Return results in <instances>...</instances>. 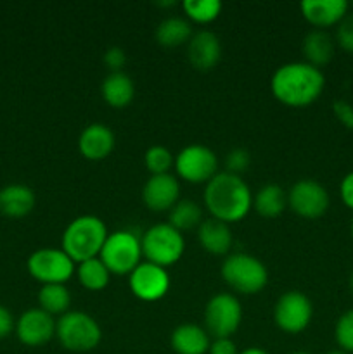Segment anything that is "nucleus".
Segmentation results:
<instances>
[{"label": "nucleus", "instance_id": "obj_12", "mask_svg": "<svg viewBox=\"0 0 353 354\" xmlns=\"http://www.w3.org/2000/svg\"><path fill=\"white\" fill-rule=\"evenodd\" d=\"M314 304L300 290H289L279 297L273 310L277 327L286 334H300L310 325Z\"/></svg>", "mask_w": 353, "mask_h": 354}, {"label": "nucleus", "instance_id": "obj_6", "mask_svg": "<svg viewBox=\"0 0 353 354\" xmlns=\"http://www.w3.org/2000/svg\"><path fill=\"white\" fill-rule=\"evenodd\" d=\"M141 244L145 261L161 266V268L175 265L185 251L182 232L173 228L170 223H159L149 228L142 235Z\"/></svg>", "mask_w": 353, "mask_h": 354}, {"label": "nucleus", "instance_id": "obj_22", "mask_svg": "<svg viewBox=\"0 0 353 354\" xmlns=\"http://www.w3.org/2000/svg\"><path fill=\"white\" fill-rule=\"evenodd\" d=\"M100 95H102L104 102L109 104L111 107H116V109L127 107L135 97L134 80L123 71L109 73V75L102 80Z\"/></svg>", "mask_w": 353, "mask_h": 354}, {"label": "nucleus", "instance_id": "obj_17", "mask_svg": "<svg viewBox=\"0 0 353 354\" xmlns=\"http://www.w3.org/2000/svg\"><path fill=\"white\" fill-rule=\"evenodd\" d=\"M346 0H305L300 3L305 19L317 30L338 26L339 21L348 14Z\"/></svg>", "mask_w": 353, "mask_h": 354}, {"label": "nucleus", "instance_id": "obj_41", "mask_svg": "<svg viewBox=\"0 0 353 354\" xmlns=\"http://www.w3.org/2000/svg\"><path fill=\"white\" fill-rule=\"evenodd\" d=\"M350 289H352V292H353V272H352V275H350Z\"/></svg>", "mask_w": 353, "mask_h": 354}, {"label": "nucleus", "instance_id": "obj_2", "mask_svg": "<svg viewBox=\"0 0 353 354\" xmlns=\"http://www.w3.org/2000/svg\"><path fill=\"white\" fill-rule=\"evenodd\" d=\"M204 206L215 220L235 223L251 211L253 194L241 176L221 171L204 187Z\"/></svg>", "mask_w": 353, "mask_h": 354}, {"label": "nucleus", "instance_id": "obj_34", "mask_svg": "<svg viewBox=\"0 0 353 354\" xmlns=\"http://www.w3.org/2000/svg\"><path fill=\"white\" fill-rule=\"evenodd\" d=\"M332 113H334L336 120L348 130H353V104L348 100L338 99L332 102Z\"/></svg>", "mask_w": 353, "mask_h": 354}, {"label": "nucleus", "instance_id": "obj_13", "mask_svg": "<svg viewBox=\"0 0 353 354\" xmlns=\"http://www.w3.org/2000/svg\"><path fill=\"white\" fill-rule=\"evenodd\" d=\"M128 286L132 294L141 301H159L170 290L168 270L145 261L141 263L134 272L128 275Z\"/></svg>", "mask_w": 353, "mask_h": 354}, {"label": "nucleus", "instance_id": "obj_43", "mask_svg": "<svg viewBox=\"0 0 353 354\" xmlns=\"http://www.w3.org/2000/svg\"><path fill=\"white\" fill-rule=\"evenodd\" d=\"M293 354H310V353H307V351H296V353H293Z\"/></svg>", "mask_w": 353, "mask_h": 354}, {"label": "nucleus", "instance_id": "obj_30", "mask_svg": "<svg viewBox=\"0 0 353 354\" xmlns=\"http://www.w3.org/2000/svg\"><path fill=\"white\" fill-rule=\"evenodd\" d=\"M144 165L147 168V171H151V175H165L175 165V159H173L172 152L166 147H163V145H152V147H149L145 151Z\"/></svg>", "mask_w": 353, "mask_h": 354}, {"label": "nucleus", "instance_id": "obj_35", "mask_svg": "<svg viewBox=\"0 0 353 354\" xmlns=\"http://www.w3.org/2000/svg\"><path fill=\"white\" fill-rule=\"evenodd\" d=\"M104 64L111 69V73H116L121 71L127 64V54L121 47H111L104 52V57H102Z\"/></svg>", "mask_w": 353, "mask_h": 354}, {"label": "nucleus", "instance_id": "obj_27", "mask_svg": "<svg viewBox=\"0 0 353 354\" xmlns=\"http://www.w3.org/2000/svg\"><path fill=\"white\" fill-rule=\"evenodd\" d=\"M76 277L87 290H102L109 283L111 273L99 258L87 259L76 268Z\"/></svg>", "mask_w": 353, "mask_h": 354}, {"label": "nucleus", "instance_id": "obj_8", "mask_svg": "<svg viewBox=\"0 0 353 354\" xmlns=\"http://www.w3.org/2000/svg\"><path fill=\"white\" fill-rule=\"evenodd\" d=\"M242 322V306L232 294L221 292L211 297L204 310L206 332L215 339H230Z\"/></svg>", "mask_w": 353, "mask_h": 354}, {"label": "nucleus", "instance_id": "obj_14", "mask_svg": "<svg viewBox=\"0 0 353 354\" xmlns=\"http://www.w3.org/2000/svg\"><path fill=\"white\" fill-rule=\"evenodd\" d=\"M14 332L21 344L28 348H40L55 337V320L40 308H33L17 318Z\"/></svg>", "mask_w": 353, "mask_h": 354}, {"label": "nucleus", "instance_id": "obj_4", "mask_svg": "<svg viewBox=\"0 0 353 354\" xmlns=\"http://www.w3.org/2000/svg\"><path fill=\"white\" fill-rule=\"evenodd\" d=\"M221 277L235 292L253 296L265 289L269 272L258 258L246 252H234L221 263Z\"/></svg>", "mask_w": 353, "mask_h": 354}, {"label": "nucleus", "instance_id": "obj_40", "mask_svg": "<svg viewBox=\"0 0 353 354\" xmlns=\"http://www.w3.org/2000/svg\"><path fill=\"white\" fill-rule=\"evenodd\" d=\"M325 354H346V353L341 351V349H336V351H329V353H325Z\"/></svg>", "mask_w": 353, "mask_h": 354}, {"label": "nucleus", "instance_id": "obj_3", "mask_svg": "<svg viewBox=\"0 0 353 354\" xmlns=\"http://www.w3.org/2000/svg\"><path fill=\"white\" fill-rule=\"evenodd\" d=\"M107 228L100 218L83 214L75 218L62 234L61 249L75 263L99 258L100 249L107 239Z\"/></svg>", "mask_w": 353, "mask_h": 354}, {"label": "nucleus", "instance_id": "obj_29", "mask_svg": "<svg viewBox=\"0 0 353 354\" xmlns=\"http://www.w3.org/2000/svg\"><path fill=\"white\" fill-rule=\"evenodd\" d=\"M182 9L190 21L208 24L217 19L221 12V2L218 0H185Z\"/></svg>", "mask_w": 353, "mask_h": 354}, {"label": "nucleus", "instance_id": "obj_24", "mask_svg": "<svg viewBox=\"0 0 353 354\" xmlns=\"http://www.w3.org/2000/svg\"><path fill=\"white\" fill-rule=\"evenodd\" d=\"M287 194L277 183H266L253 196V209L263 218H277L286 211Z\"/></svg>", "mask_w": 353, "mask_h": 354}, {"label": "nucleus", "instance_id": "obj_38", "mask_svg": "<svg viewBox=\"0 0 353 354\" xmlns=\"http://www.w3.org/2000/svg\"><path fill=\"white\" fill-rule=\"evenodd\" d=\"M16 328V324H14V318L10 315V311L7 308L0 306V339L10 335V332Z\"/></svg>", "mask_w": 353, "mask_h": 354}, {"label": "nucleus", "instance_id": "obj_7", "mask_svg": "<svg viewBox=\"0 0 353 354\" xmlns=\"http://www.w3.org/2000/svg\"><path fill=\"white\" fill-rule=\"evenodd\" d=\"M99 259L111 275H130L142 259L141 239L130 230H118L107 235Z\"/></svg>", "mask_w": 353, "mask_h": 354}, {"label": "nucleus", "instance_id": "obj_18", "mask_svg": "<svg viewBox=\"0 0 353 354\" xmlns=\"http://www.w3.org/2000/svg\"><path fill=\"white\" fill-rule=\"evenodd\" d=\"M80 154L90 161L106 159L114 149V133L102 123H92L80 133Z\"/></svg>", "mask_w": 353, "mask_h": 354}, {"label": "nucleus", "instance_id": "obj_28", "mask_svg": "<svg viewBox=\"0 0 353 354\" xmlns=\"http://www.w3.org/2000/svg\"><path fill=\"white\" fill-rule=\"evenodd\" d=\"M170 225L179 232L197 228L203 223V209L194 201H179L170 209Z\"/></svg>", "mask_w": 353, "mask_h": 354}, {"label": "nucleus", "instance_id": "obj_31", "mask_svg": "<svg viewBox=\"0 0 353 354\" xmlns=\"http://www.w3.org/2000/svg\"><path fill=\"white\" fill-rule=\"evenodd\" d=\"M334 339L341 351L353 354V310L345 311L338 318L334 327Z\"/></svg>", "mask_w": 353, "mask_h": 354}, {"label": "nucleus", "instance_id": "obj_32", "mask_svg": "<svg viewBox=\"0 0 353 354\" xmlns=\"http://www.w3.org/2000/svg\"><path fill=\"white\" fill-rule=\"evenodd\" d=\"M336 41L343 50L353 54V12H348L336 28Z\"/></svg>", "mask_w": 353, "mask_h": 354}, {"label": "nucleus", "instance_id": "obj_37", "mask_svg": "<svg viewBox=\"0 0 353 354\" xmlns=\"http://www.w3.org/2000/svg\"><path fill=\"white\" fill-rule=\"evenodd\" d=\"M208 354H239L232 339H215L210 344Z\"/></svg>", "mask_w": 353, "mask_h": 354}, {"label": "nucleus", "instance_id": "obj_20", "mask_svg": "<svg viewBox=\"0 0 353 354\" xmlns=\"http://www.w3.org/2000/svg\"><path fill=\"white\" fill-rule=\"evenodd\" d=\"M35 203V192L23 183H10L0 190V213L9 218H24L33 211Z\"/></svg>", "mask_w": 353, "mask_h": 354}, {"label": "nucleus", "instance_id": "obj_33", "mask_svg": "<svg viewBox=\"0 0 353 354\" xmlns=\"http://www.w3.org/2000/svg\"><path fill=\"white\" fill-rule=\"evenodd\" d=\"M249 162H251L249 152L242 147L232 149V151L227 154V159H225L227 171L234 173V175H239V176H241L242 171H246V169L249 168Z\"/></svg>", "mask_w": 353, "mask_h": 354}, {"label": "nucleus", "instance_id": "obj_9", "mask_svg": "<svg viewBox=\"0 0 353 354\" xmlns=\"http://www.w3.org/2000/svg\"><path fill=\"white\" fill-rule=\"evenodd\" d=\"M26 268L28 273L44 286L66 283L75 273V261L62 249L44 248L28 258Z\"/></svg>", "mask_w": 353, "mask_h": 354}, {"label": "nucleus", "instance_id": "obj_26", "mask_svg": "<svg viewBox=\"0 0 353 354\" xmlns=\"http://www.w3.org/2000/svg\"><path fill=\"white\" fill-rule=\"evenodd\" d=\"M38 304L40 310L48 315H64L68 313L69 304H71V294L66 289L64 283H48L42 286L38 290Z\"/></svg>", "mask_w": 353, "mask_h": 354}, {"label": "nucleus", "instance_id": "obj_23", "mask_svg": "<svg viewBox=\"0 0 353 354\" xmlns=\"http://www.w3.org/2000/svg\"><path fill=\"white\" fill-rule=\"evenodd\" d=\"M303 54L308 64L320 69L334 57V40L325 30H311L303 38Z\"/></svg>", "mask_w": 353, "mask_h": 354}, {"label": "nucleus", "instance_id": "obj_10", "mask_svg": "<svg viewBox=\"0 0 353 354\" xmlns=\"http://www.w3.org/2000/svg\"><path fill=\"white\" fill-rule=\"evenodd\" d=\"M329 194L317 180H298L287 192V206L298 216L307 220H317L329 209Z\"/></svg>", "mask_w": 353, "mask_h": 354}, {"label": "nucleus", "instance_id": "obj_1", "mask_svg": "<svg viewBox=\"0 0 353 354\" xmlns=\"http://www.w3.org/2000/svg\"><path fill=\"white\" fill-rule=\"evenodd\" d=\"M324 86V73L307 61L282 64L270 82L273 97L289 107L310 106L322 95Z\"/></svg>", "mask_w": 353, "mask_h": 354}, {"label": "nucleus", "instance_id": "obj_5", "mask_svg": "<svg viewBox=\"0 0 353 354\" xmlns=\"http://www.w3.org/2000/svg\"><path fill=\"white\" fill-rule=\"evenodd\" d=\"M55 337L68 351L89 353L99 346L102 330L90 315L83 311H68L55 322Z\"/></svg>", "mask_w": 353, "mask_h": 354}, {"label": "nucleus", "instance_id": "obj_16", "mask_svg": "<svg viewBox=\"0 0 353 354\" xmlns=\"http://www.w3.org/2000/svg\"><path fill=\"white\" fill-rule=\"evenodd\" d=\"M221 45L213 31H197L187 44V59L197 71H211L220 62Z\"/></svg>", "mask_w": 353, "mask_h": 354}, {"label": "nucleus", "instance_id": "obj_39", "mask_svg": "<svg viewBox=\"0 0 353 354\" xmlns=\"http://www.w3.org/2000/svg\"><path fill=\"white\" fill-rule=\"evenodd\" d=\"M239 354H269L265 351V349H262V348H248V349H244V351H241Z\"/></svg>", "mask_w": 353, "mask_h": 354}, {"label": "nucleus", "instance_id": "obj_15", "mask_svg": "<svg viewBox=\"0 0 353 354\" xmlns=\"http://www.w3.org/2000/svg\"><path fill=\"white\" fill-rule=\"evenodd\" d=\"M180 197L179 180L170 173L165 175H152L142 189V201L145 206L156 213L170 211Z\"/></svg>", "mask_w": 353, "mask_h": 354}, {"label": "nucleus", "instance_id": "obj_25", "mask_svg": "<svg viewBox=\"0 0 353 354\" xmlns=\"http://www.w3.org/2000/svg\"><path fill=\"white\" fill-rule=\"evenodd\" d=\"M190 38H192V26L183 17H166L156 28V41L161 47H180L183 44H189Z\"/></svg>", "mask_w": 353, "mask_h": 354}, {"label": "nucleus", "instance_id": "obj_21", "mask_svg": "<svg viewBox=\"0 0 353 354\" xmlns=\"http://www.w3.org/2000/svg\"><path fill=\"white\" fill-rule=\"evenodd\" d=\"M170 344L176 354H206L210 349V334L196 324L179 325L172 332Z\"/></svg>", "mask_w": 353, "mask_h": 354}, {"label": "nucleus", "instance_id": "obj_19", "mask_svg": "<svg viewBox=\"0 0 353 354\" xmlns=\"http://www.w3.org/2000/svg\"><path fill=\"white\" fill-rule=\"evenodd\" d=\"M197 241L204 251L215 256L228 254L232 244H234V237H232L228 223L215 220V218L203 220V223L197 227Z\"/></svg>", "mask_w": 353, "mask_h": 354}, {"label": "nucleus", "instance_id": "obj_36", "mask_svg": "<svg viewBox=\"0 0 353 354\" xmlns=\"http://www.w3.org/2000/svg\"><path fill=\"white\" fill-rule=\"evenodd\" d=\"M339 196H341L343 204L353 211V171L343 176L341 185H339Z\"/></svg>", "mask_w": 353, "mask_h": 354}, {"label": "nucleus", "instance_id": "obj_42", "mask_svg": "<svg viewBox=\"0 0 353 354\" xmlns=\"http://www.w3.org/2000/svg\"><path fill=\"white\" fill-rule=\"evenodd\" d=\"M350 234H352V239H353V220H352V225H350Z\"/></svg>", "mask_w": 353, "mask_h": 354}, {"label": "nucleus", "instance_id": "obj_11", "mask_svg": "<svg viewBox=\"0 0 353 354\" xmlns=\"http://www.w3.org/2000/svg\"><path fill=\"white\" fill-rule=\"evenodd\" d=\"M176 175L189 183H208L217 175L218 161L206 145L192 144L183 147L175 159Z\"/></svg>", "mask_w": 353, "mask_h": 354}]
</instances>
